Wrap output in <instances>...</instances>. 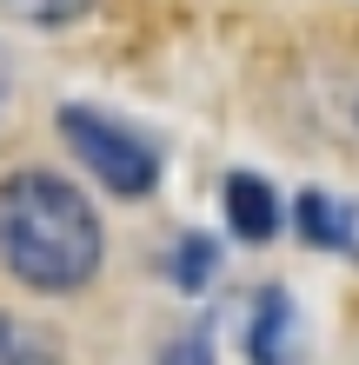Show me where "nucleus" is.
Returning a JSON list of instances; mask_svg holds the SVG:
<instances>
[{
  "label": "nucleus",
  "instance_id": "f257e3e1",
  "mask_svg": "<svg viewBox=\"0 0 359 365\" xmlns=\"http://www.w3.org/2000/svg\"><path fill=\"white\" fill-rule=\"evenodd\" d=\"M0 266L34 292H80L100 272V220L87 192L60 173L0 180Z\"/></svg>",
  "mask_w": 359,
  "mask_h": 365
},
{
  "label": "nucleus",
  "instance_id": "f03ea898",
  "mask_svg": "<svg viewBox=\"0 0 359 365\" xmlns=\"http://www.w3.org/2000/svg\"><path fill=\"white\" fill-rule=\"evenodd\" d=\"M60 133L80 153V166L113 192V200H146L160 186V146L100 106H60Z\"/></svg>",
  "mask_w": 359,
  "mask_h": 365
},
{
  "label": "nucleus",
  "instance_id": "7ed1b4c3",
  "mask_svg": "<svg viewBox=\"0 0 359 365\" xmlns=\"http://www.w3.org/2000/svg\"><path fill=\"white\" fill-rule=\"evenodd\" d=\"M246 359L253 365H300V312L280 286H266L246 312Z\"/></svg>",
  "mask_w": 359,
  "mask_h": 365
},
{
  "label": "nucleus",
  "instance_id": "20e7f679",
  "mask_svg": "<svg viewBox=\"0 0 359 365\" xmlns=\"http://www.w3.org/2000/svg\"><path fill=\"white\" fill-rule=\"evenodd\" d=\"M293 220H300L306 246H326V252L359 259V200H340V192H326V186H306L300 206H293Z\"/></svg>",
  "mask_w": 359,
  "mask_h": 365
},
{
  "label": "nucleus",
  "instance_id": "39448f33",
  "mask_svg": "<svg viewBox=\"0 0 359 365\" xmlns=\"http://www.w3.org/2000/svg\"><path fill=\"white\" fill-rule=\"evenodd\" d=\"M226 220H233L240 240H273L280 232V200H273V186L266 180H253V173H233L226 180Z\"/></svg>",
  "mask_w": 359,
  "mask_h": 365
},
{
  "label": "nucleus",
  "instance_id": "423d86ee",
  "mask_svg": "<svg viewBox=\"0 0 359 365\" xmlns=\"http://www.w3.org/2000/svg\"><path fill=\"white\" fill-rule=\"evenodd\" d=\"M0 365H60V359H54V339H40L34 326L0 312Z\"/></svg>",
  "mask_w": 359,
  "mask_h": 365
},
{
  "label": "nucleus",
  "instance_id": "0eeeda50",
  "mask_svg": "<svg viewBox=\"0 0 359 365\" xmlns=\"http://www.w3.org/2000/svg\"><path fill=\"white\" fill-rule=\"evenodd\" d=\"M14 20H34V27H67V20H80L93 7V0H0Z\"/></svg>",
  "mask_w": 359,
  "mask_h": 365
},
{
  "label": "nucleus",
  "instance_id": "6e6552de",
  "mask_svg": "<svg viewBox=\"0 0 359 365\" xmlns=\"http://www.w3.org/2000/svg\"><path fill=\"white\" fill-rule=\"evenodd\" d=\"M213 266H220V252H213V240H180V259H173V272H180V286H200V279H213Z\"/></svg>",
  "mask_w": 359,
  "mask_h": 365
}]
</instances>
